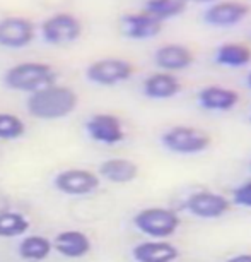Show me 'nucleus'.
<instances>
[{"instance_id":"f257e3e1","label":"nucleus","mask_w":251,"mask_h":262,"mask_svg":"<svg viewBox=\"0 0 251 262\" xmlns=\"http://www.w3.org/2000/svg\"><path fill=\"white\" fill-rule=\"evenodd\" d=\"M77 93L63 84H50L36 93H31L26 100V110L38 120H60L77 110Z\"/></svg>"},{"instance_id":"f03ea898","label":"nucleus","mask_w":251,"mask_h":262,"mask_svg":"<svg viewBox=\"0 0 251 262\" xmlns=\"http://www.w3.org/2000/svg\"><path fill=\"white\" fill-rule=\"evenodd\" d=\"M2 81L7 90L31 95V93H36L50 86V84H55L57 72L46 62H19L4 72Z\"/></svg>"},{"instance_id":"7ed1b4c3","label":"nucleus","mask_w":251,"mask_h":262,"mask_svg":"<svg viewBox=\"0 0 251 262\" xmlns=\"http://www.w3.org/2000/svg\"><path fill=\"white\" fill-rule=\"evenodd\" d=\"M134 226L150 240H167L178 233L181 217L171 207L152 206L135 212Z\"/></svg>"},{"instance_id":"20e7f679","label":"nucleus","mask_w":251,"mask_h":262,"mask_svg":"<svg viewBox=\"0 0 251 262\" xmlns=\"http://www.w3.org/2000/svg\"><path fill=\"white\" fill-rule=\"evenodd\" d=\"M161 144L169 152L181 156H193L205 152L212 144V137L205 130L191 125H174L164 130Z\"/></svg>"},{"instance_id":"39448f33","label":"nucleus","mask_w":251,"mask_h":262,"mask_svg":"<svg viewBox=\"0 0 251 262\" xmlns=\"http://www.w3.org/2000/svg\"><path fill=\"white\" fill-rule=\"evenodd\" d=\"M84 26L76 14L72 12H55L48 16L39 24L43 41L48 45H68L81 38Z\"/></svg>"},{"instance_id":"423d86ee","label":"nucleus","mask_w":251,"mask_h":262,"mask_svg":"<svg viewBox=\"0 0 251 262\" xmlns=\"http://www.w3.org/2000/svg\"><path fill=\"white\" fill-rule=\"evenodd\" d=\"M134 72V63L120 57H105L91 62L86 67L87 81L105 88H113L130 81Z\"/></svg>"},{"instance_id":"0eeeda50","label":"nucleus","mask_w":251,"mask_h":262,"mask_svg":"<svg viewBox=\"0 0 251 262\" xmlns=\"http://www.w3.org/2000/svg\"><path fill=\"white\" fill-rule=\"evenodd\" d=\"M233 202L214 190H195L185 199V211L198 220H219L231 211Z\"/></svg>"},{"instance_id":"6e6552de","label":"nucleus","mask_w":251,"mask_h":262,"mask_svg":"<svg viewBox=\"0 0 251 262\" xmlns=\"http://www.w3.org/2000/svg\"><path fill=\"white\" fill-rule=\"evenodd\" d=\"M101 185L99 175L84 168H68V170L58 171L53 179V187L65 195H89L96 192Z\"/></svg>"},{"instance_id":"1a4fd4ad","label":"nucleus","mask_w":251,"mask_h":262,"mask_svg":"<svg viewBox=\"0 0 251 262\" xmlns=\"http://www.w3.org/2000/svg\"><path fill=\"white\" fill-rule=\"evenodd\" d=\"M36 38V26L22 16H7L0 19V47L7 50L26 48Z\"/></svg>"},{"instance_id":"9d476101","label":"nucleus","mask_w":251,"mask_h":262,"mask_svg":"<svg viewBox=\"0 0 251 262\" xmlns=\"http://www.w3.org/2000/svg\"><path fill=\"white\" fill-rule=\"evenodd\" d=\"M86 132L94 142L115 146L125 141L127 132L121 118L113 113H94L87 118Z\"/></svg>"},{"instance_id":"9b49d317","label":"nucleus","mask_w":251,"mask_h":262,"mask_svg":"<svg viewBox=\"0 0 251 262\" xmlns=\"http://www.w3.org/2000/svg\"><path fill=\"white\" fill-rule=\"evenodd\" d=\"M249 16V6L241 0H217L204 12V21L212 28H233Z\"/></svg>"},{"instance_id":"f8f14e48","label":"nucleus","mask_w":251,"mask_h":262,"mask_svg":"<svg viewBox=\"0 0 251 262\" xmlns=\"http://www.w3.org/2000/svg\"><path fill=\"white\" fill-rule=\"evenodd\" d=\"M241 100L239 93L231 88L219 86V84H210V86L202 88L196 95L200 108L207 112H231L238 106Z\"/></svg>"},{"instance_id":"ddd939ff","label":"nucleus","mask_w":251,"mask_h":262,"mask_svg":"<svg viewBox=\"0 0 251 262\" xmlns=\"http://www.w3.org/2000/svg\"><path fill=\"white\" fill-rule=\"evenodd\" d=\"M195 57L188 47L181 43H166L154 52V63L162 72H180L191 67Z\"/></svg>"},{"instance_id":"4468645a","label":"nucleus","mask_w":251,"mask_h":262,"mask_svg":"<svg viewBox=\"0 0 251 262\" xmlns=\"http://www.w3.org/2000/svg\"><path fill=\"white\" fill-rule=\"evenodd\" d=\"M123 34L130 39H152L162 31V23L152 17L145 11L129 12L121 17Z\"/></svg>"},{"instance_id":"2eb2a0df","label":"nucleus","mask_w":251,"mask_h":262,"mask_svg":"<svg viewBox=\"0 0 251 262\" xmlns=\"http://www.w3.org/2000/svg\"><path fill=\"white\" fill-rule=\"evenodd\" d=\"M132 259L135 262H176L180 249L167 240H147L132 249Z\"/></svg>"},{"instance_id":"dca6fc26","label":"nucleus","mask_w":251,"mask_h":262,"mask_svg":"<svg viewBox=\"0 0 251 262\" xmlns=\"http://www.w3.org/2000/svg\"><path fill=\"white\" fill-rule=\"evenodd\" d=\"M53 249L57 254L67 259H82L91 252L92 242L84 231L81 230H65L60 231L55 238L52 240Z\"/></svg>"},{"instance_id":"f3484780","label":"nucleus","mask_w":251,"mask_h":262,"mask_svg":"<svg viewBox=\"0 0 251 262\" xmlns=\"http://www.w3.org/2000/svg\"><path fill=\"white\" fill-rule=\"evenodd\" d=\"M181 91L180 79L171 72H154L142 82V93L149 100H171Z\"/></svg>"},{"instance_id":"a211bd4d","label":"nucleus","mask_w":251,"mask_h":262,"mask_svg":"<svg viewBox=\"0 0 251 262\" xmlns=\"http://www.w3.org/2000/svg\"><path fill=\"white\" fill-rule=\"evenodd\" d=\"M137 177H139V166L127 158H110L99 165V179H105L111 184H130Z\"/></svg>"},{"instance_id":"6ab92c4d","label":"nucleus","mask_w":251,"mask_h":262,"mask_svg":"<svg viewBox=\"0 0 251 262\" xmlns=\"http://www.w3.org/2000/svg\"><path fill=\"white\" fill-rule=\"evenodd\" d=\"M53 244L50 238L43 235H29L19 242L17 254L26 262H41L50 257Z\"/></svg>"},{"instance_id":"aec40b11","label":"nucleus","mask_w":251,"mask_h":262,"mask_svg":"<svg viewBox=\"0 0 251 262\" xmlns=\"http://www.w3.org/2000/svg\"><path fill=\"white\" fill-rule=\"evenodd\" d=\"M215 62L229 69L244 67L251 62V48L244 43H222L215 50Z\"/></svg>"},{"instance_id":"412c9836","label":"nucleus","mask_w":251,"mask_h":262,"mask_svg":"<svg viewBox=\"0 0 251 262\" xmlns=\"http://www.w3.org/2000/svg\"><path fill=\"white\" fill-rule=\"evenodd\" d=\"M188 4L185 0H147L144 11L156 17L157 21L164 23L173 17H178L185 12Z\"/></svg>"},{"instance_id":"4be33fe9","label":"nucleus","mask_w":251,"mask_h":262,"mask_svg":"<svg viewBox=\"0 0 251 262\" xmlns=\"http://www.w3.org/2000/svg\"><path fill=\"white\" fill-rule=\"evenodd\" d=\"M31 223L22 212L2 211L0 212V238H16L29 230Z\"/></svg>"},{"instance_id":"5701e85b","label":"nucleus","mask_w":251,"mask_h":262,"mask_svg":"<svg viewBox=\"0 0 251 262\" xmlns=\"http://www.w3.org/2000/svg\"><path fill=\"white\" fill-rule=\"evenodd\" d=\"M26 134V123L14 113H0V141H17Z\"/></svg>"},{"instance_id":"b1692460","label":"nucleus","mask_w":251,"mask_h":262,"mask_svg":"<svg viewBox=\"0 0 251 262\" xmlns=\"http://www.w3.org/2000/svg\"><path fill=\"white\" fill-rule=\"evenodd\" d=\"M231 202L236 206L246 207V209H251V180L234 187L233 192H231Z\"/></svg>"},{"instance_id":"393cba45","label":"nucleus","mask_w":251,"mask_h":262,"mask_svg":"<svg viewBox=\"0 0 251 262\" xmlns=\"http://www.w3.org/2000/svg\"><path fill=\"white\" fill-rule=\"evenodd\" d=\"M225 262H251V254H249V252H244V254H236L233 257H229Z\"/></svg>"},{"instance_id":"a878e982","label":"nucleus","mask_w":251,"mask_h":262,"mask_svg":"<svg viewBox=\"0 0 251 262\" xmlns=\"http://www.w3.org/2000/svg\"><path fill=\"white\" fill-rule=\"evenodd\" d=\"M185 2L186 4H209V6H210V4H214V2H217V0H185Z\"/></svg>"},{"instance_id":"bb28decb","label":"nucleus","mask_w":251,"mask_h":262,"mask_svg":"<svg viewBox=\"0 0 251 262\" xmlns=\"http://www.w3.org/2000/svg\"><path fill=\"white\" fill-rule=\"evenodd\" d=\"M246 84H248V88L251 90V71H249V74H248V77H246Z\"/></svg>"},{"instance_id":"cd10ccee","label":"nucleus","mask_w":251,"mask_h":262,"mask_svg":"<svg viewBox=\"0 0 251 262\" xmlns=\"http://www.w3.org/2000/svg\"><path fill=\"white\" fill-rule=\"evenodd\" d=\"M249 120H251V115H249Z\"/></svg>"}]
</instances>
